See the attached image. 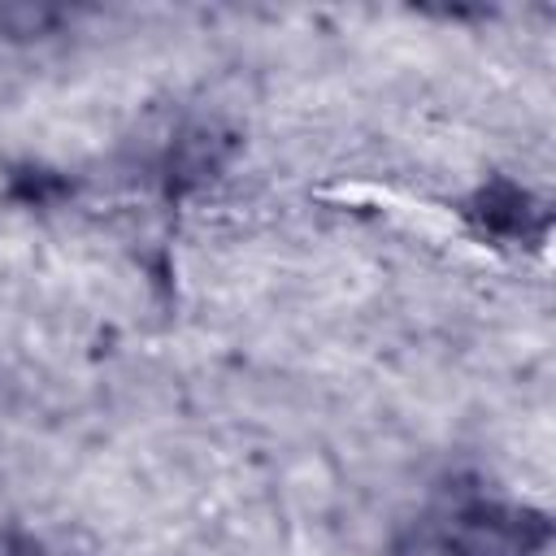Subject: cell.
I'll use <instances>...</instances> for the list:
<instances>
[{"instance_id": "cell-4", "label": "cell", "mask_w": 556, "mask_h": 556, "mask_svg": "<svg viewBox=\"0 0 556 556\" xmlns=\"http://www.w3.org/2000/svg\"><path fill=\"white\" fill-rule=\"evenodd\" d=\"M70 22H74L70 9H0V26L13 39H48Z\"/></svg>"}, {"instance_id": "cell-5", "label": "cell", "mask_w": 556, "mask_h": 556, "mask_svg": "<svg viewBox=\"0 0 556 556\" xmlns=\"http://www.w3.org/2000/svg\"><path fill=\"white\" fill-rule=\"evenodd\" d=\"M0 556H56L39 543H22V539H0Z\"/></svg>"}, {"instance_id": "cell-2", "label": "cell", "mask_w": 556, "mask_h": 556, "mask_svg": "<svg viewBox=\"0 0 556 556\" xmlns=\"http://www.w3.org/2000/svg\"><path fill=\"white\" fill-rule=\"evenodd\" d=\"M465 213L482 235H495V239L543 243L547 235V208L517 182H486Z\"/></svg>"}, {"instance_id": "cell-3", "label": "cell", "mask_w": 556, "mask_h": 556, "mask_svg": "<svg viewBox=\"0 0 556 556\" xmlns=\"http://www.w3.org/2000/svg\"><path fill=\"white\" fill-rule=\"evenodd\" d=\"M222 156H226V148H222V139H217L213 130L182 135V139L174 143V152H169V187H174V191H187V187L204 182V178L222 165Z\"/></svg>"}, {"instance_id": "cell-1", "label": "cell", "mask_w": 556, "mask_h": 556, "mask_svg": "<svg viewBox=\"0 0 556 556\" xmlns=\"http://www.w3.org/2000/svg\"><path fill=\"white\" fill-rule=\"evenodd\" d=\"M547 543L543 513L491 495H452L413 530L400 556H543Z\"/></svg>"}]
</instances>
